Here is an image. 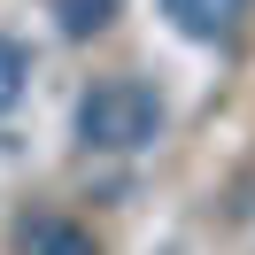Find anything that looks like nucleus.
<instances>
[{
	"mask_svg": "<svg viewBox=\"0 0 255 255\" xmlns=\"http://www.w3.org/2000/svg\"><path fill=\"white\" fill-rule=\"evenodd\" d=\"M8 240H16V255H101V240L62 209H23L8 224Z\"/></svg>",
	"mask_w": 255,
	"mask_h": 255,
	"instance_id": "obj_2",
	"label": "nucleus"
},
{
	"mask_svg": "<svg viewBox=\"0 0 255 255\" xmlns=\"http://www.w3.org/2000/svg\"><path fill=\"white\" fill-rule=\"evenodd\" d=\"M109 16H116V0H54L62 39H93V31H109Z\"/></svg>",
	"mask_w": 255,
	"mask_h": 255,
	"instance_id": "obj_4",
	"label": "nucleus"
},
{
	"mask_svg": "<svg viewBox=\"0 0 255 255\" xmlns=\"http://www.w3.org/2000/svg\"><path fill=\"white\" fill-rule=\"evenodd\" d=\"M23 85H31V54H23L16 39H0V116L23 101Z\"/></svg>",
	"mask_w": 255,
	"mask_h": 255,
	"instance_id": "obj_5",
	"label": "nucleus"
},
{
	"mask_svg": "<svg viewBox=\"0 0 255 255\" xmlns=\"http://www.w3.org/2000/svg\"><path fill=\"white\" fill-rule=\"evenodd\" d=\"M162 131V101L147 78H93L78 93V139L101 155H139Z\"/></svg>",
	"mask_w": 255,
	"mask_h": 255,
	"instance_id": "obj_1",
	"label": "nucleus"
},
{
	"mask_svg": "<svg viewBox=\"0 0 255 255\" xmlns=\"http://www.w3.org/2000/svg\"><path fill=\"white\" fill-rule=\"evenodd\" d=\"M162 16L186 39H232L240 23L255 16V0H162Z\"/></svg>",
	"mask_w": 255,
	"mask_h": 255,
	"instance_id": "obj_3",
	"label": "nucleus"
}]
</instances>
